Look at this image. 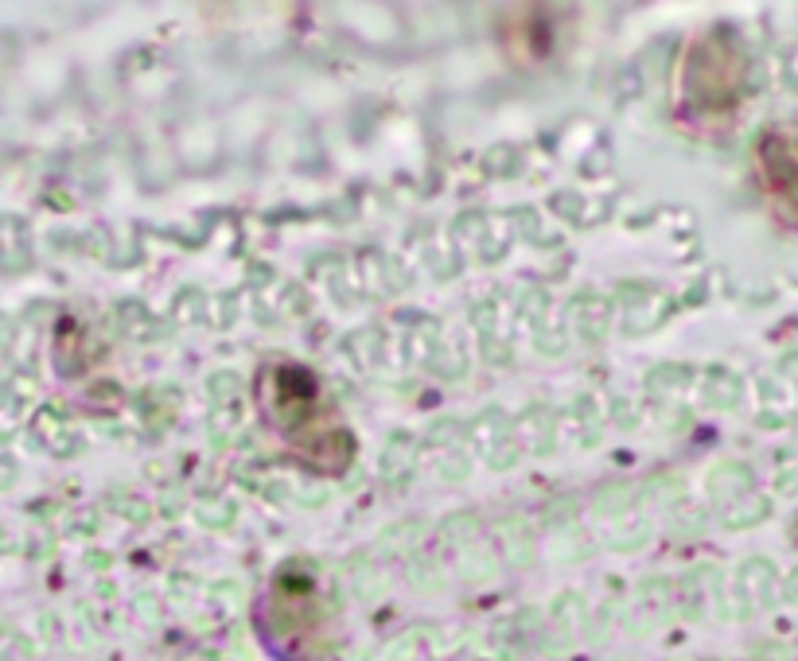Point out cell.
Masks as SVG:
<instances>
[{"instance_id": "1", "label": "cell", "mask_w": 798, "mask_h": 661, "mask_svg": "<svg viewBox=\"0 0 798 661\" xmlns=\"http://www.w3.org/2000/svg\"><path fill=\"white\" fill-rule=\"evenodd\" d=\"M257 409L265 424L289 444L304 463L324 475H339L351 455L355 440L339 420L335 405L327 401L320 378L300 362H269L257 374Z\"/></svg>"}, {"instance_id": "2", "label": "cell", "mask_w": 798, "mask_h": 661, "mask_svg": "<svg viewBox=\"0 0 798 661\" xmlns=\"http://www.w3.org/2000/svg\"><path fill=\"white\" fill-rule=\"evenodd\" d=\"M744 78H748V59L740 43L725 28H713L693 39L682 55L678 102L693 121H721L732 117L744 94Z\"/></svg>"}, {"instance_id": "3", "label": "cell", "mask_w": 798, "mask_h": 661, "mask_svg": "<svg viewBox=\"0 0 798 661\" xmlns=\"http://www.w3.org/2000/svg\"><path fill=\"white\" fill-rule=\"evenodd\" d=\"M752 160L767 207L775 210L779 222L798 226V137L787 129H763Z\"/></svg>"}]
</instances>
